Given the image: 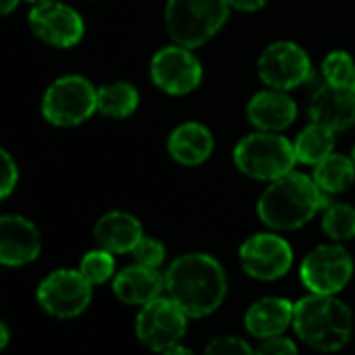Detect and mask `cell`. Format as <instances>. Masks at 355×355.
Wrapping results in <instances>:
<instances>
[{
    "instance_id": "1",
    "label": "cell",
    "mask_w": 355,
    "mask_h": 355,
    "mask_svg": "<svg viewBox=\"0 0 355 355\" xmlns=\"http://www.w3.org/2000/svg\"><path fill=\"white\" fill-rule=\"evenodd\" d=\"M165 293L189 318L211 315L226 299L228 278L224 266L207 253L175 257L165 270Z\"/></svg>"
},
{
    "instance_id": "2",
    "label": "cell",
    "mask_w": 355,
    "mask_h": 355,
    "mask_svg": "<svg viewBox=\"0 0 355 355\" xmlns=\"http://www.w3.org/2000/svg\"><path fill=\"white\" fill-rule=\"evenodd\" d=\"M328 203V195L318 189L313 178L291 171L270 182L257 201V214L272 230H297Z\"/></svg>"
},
{
    "instance_id": "3",
    "label": "cell",
    "mask_w": 355,
    "mask_h": 355,
    "mask_svg": "<svg viewBox=\"0 0 355 355\" xmlns=\"http://www.w3.org/2000/svg\"><path fill=\"white\" fill-rule=\"evenodd\" d=\"M293 328L311 349L332 353L349 343L353 334V311L334 295L311 293L295 301Z\"/></svg>"
},
{
    "instance_id": "4",
    "label": "cell",
    "mask_w": 355,
    "mask_h": 355,
    "mask_svg": "<svg viewBox=\"0 0 355 355\" xmlns=\"http://www.w3.org/2000/svg\"><path fill=\"white\" fill-rule=\"evenodd\" d=\"M228 15V0H167L165 28L175 44L199 49L224 28Z\"/></svg>"
},
{
    "instance_id": "5",
    "label": "cell",
    "mask_w": 355,
    "mask_h": 355,
    "mask_svg": "<svg viewBox=\"0 0 355 355\" xmlns=\"http://www.w3.org/2000/svg\"><path fill=\"white\" fill-rule=\"evenodd\" d=\"M234 163L236 167L261 182H274L278 178L293 171L297 163L295 146L291 140L280 136L278 132H255L245 136L234 146Z\"/></svg>"
},
{
    "instance_id": "6",
    "label": "cell",
    "mask_w": 355,
    "mask_h": 355,
    "mask_svg": "<svg viewBox=\"0 0 355 355\" xmlns=\"http://www.w3.org/2000/svg\"><path fill=\"white\" fill-rule=\"evenodd\" d=\"M94 111H98L96 90L82 76H65L55 80L42 98L44 119L61 128L84 123Z\"/></svg>"
},
{
    "instance_id": "7",
    "label": "cell",
    "mask_w": 355,
    "mask_h": 355,
    "mask_svg": "<svg viewBox=\"0 0 355 355\" xmlns=\"http://www.w3.org/2000/svg\"><path fill=\"white\" fill-rule=\"evenodd\" d=\"M189 315L180 309L173 299L157 297L150 303L142 305L136 315V336L138 340L157 353H163L175 345L187 334Z\"/></svg>"
},
{
    "instance_id": "8",
    "label": "cell",
    "mask_w": 355,
    "mask_h": 355,
    "mask_svg": "<svg viewBox=\"0 0 355 355\" xmlns=\"http://www.w3.org/2000/svg\"><path fill=\"white\" fill-rule=\"evenodd\" d=\"M36 299L53 318H78L92 301V284L82 276L80 270H55L40 282Z\"/></svg>"
},
{
    "instance_id": "9",
    "label": "cell",
    "mask_w": 355,
    "mask_h": 355,
    "mask_svg": "<svg viewBox=\"0 0 355 355\" xmlns=\"http://www.w3.org/2000/svg\"><path fill=\"white\" fill-rule=\"evenodd\" d=\"M299 274L309 293L336 295L353 278V259L340 245H320L305 255Z\"/></svg>"
},
{
    "instance_id": "10",
    "label": "cell",
    "mask_w": 355,
    "mask_h": 355,
    "mask_svg": "<svg viewBox=\"0 0 355 355\" xmlns=\"http://www.w3.org/2000/svg\"><path fill=\"white\" fill-rule=\"evenodd\" d=\"M150 78L159 90L180 96L199 88L203 80V65L193 55V49L173 42L171 46L161 49L153 57Z\"/></svg>"
},
{
    "instance_id": "11",
    "label": "cell",
    "mask_w": 355,
    "mask_h": 355,
    "mask_svg": "<svg viewBox=\"0 0 355 355\" xmlns=\"http://www.w3.org/2000/svg\"><path fill=\"white\" fill-rule=\"evenodd\" d=\"M239 259L247 276L263 282L282 278L293 266V249L286 239L274 232H259L249 236L241 249Z\"/></svg>"
},
{
    "instance_id": "12",
    "label": "cell",
    "mask_w": 355,
    "mask_h": 355,
    "mask_svg": "<svg viewBox=\"0 0 355 355\" xmlns=\"http://www.w3.org/2000/svg\"><path fill=\"white\" fill-rule=\"evenodd\" d=\"M257 73L266 86L288 92L309 80L311 61L299 44L280 40L259 55Z\"/></svg>"
},
{
    "instance_id": "13",
    "label": "cell",
    "mask_w": 355,
    "mask_h": 355,
    "mask_svg": "<svg viewBox=\"0 0 355 355\" xmlns=\"http://www.w3.org/2000/svg\"><path fill=\"white\" fill-rule=\"evenodd\" d=\"M30 28L40 40L59 49L76 46L84 36V21L80 13L55 0L32 9Z\"/></svg>"
},
{
    "instance_id": "14",
    "label": "cell",
    "mask_w": 355,
    "mask_h": 355,
    "mask_svg": "<svg viewBox=\"0 0 355 355\" xmlns=\"http://www.w3.org/2000/svg\"><path fill=\"white\" fill-rule=\"evenodd\" d=\"M42 249L38 228L21 216H0V266L32 263Z\"/></svg>"
},
{
    "instance_id": "15",
    "label": "cell",
    "mask_w": 355,
    "mask_h": 355,
    "mask_svg": "<svg viewBox=\"0 0 355 355\" xmlns=\"http://www.w3.org/2000/svg\"><path fill=\"white\" fill-rule=\"evenodd\" d=\"M309 117L332 132H345L355 125V90L353 86H320L309 101Z\"/></svg>"
},
{
    "instance_id": "16",
    "label": "cell",
    "mask_w": 355,
    "mask_h": 355,
    "mask_svg": "<svg viewBox=\"0 0 355 355\" xmlns=\"http://www.w3.org/2000/svg\"><path fill=\"white\" fill-rule=\"evenodd\" d=\"M249 121L261 132H282L297 119V105L286 90L268 88L257 92L247 105Z\"/></svg>"
},
{
    "instance_id": "17",
    "label": "cell",
    "mask_w": 355,
    "mask_h": 355,
    "mask_svg": "<svg viewBox=\"0 0 355 355\" xmlns=\"http://www.w3.org/2000/svg\"><path fill=\"white\" fill-rule=\"evenodd\" d=\"M165 291V276L157 268H146L140 263L123 268L113 276V293L119 301L128 305H146L161 297Z\"/></svg>"
},
{
    "instance_id": "18",
    "label": "cell",
    "mask_w": 355,
    "mask_h": 355,
    "mask_svg": "<svg viewBox=\"0 0 355 355\" xmlns=\"http://www.w3.org/2000/svg\"><path fill=\"white\" fill-rule=\"evenodd\" d=\"M92 234H94L96 245L101 249L113 253V255L132 253L134 247L144 236L142 224L138 222L136 216H132L128 211H109V214H105L94 224Z\"/></svg>"
},
{
    "instance_id": "19",
    "label": "cell",
    "mask_w": 355,
    "mask_h": 355,
    "mask_svg": "<svg viewBox=\"0 0 355 355\" xmlns=\"http://www.w3.org/2000/svg\"><path fill=\"white\" fill-rule=\"evenodd\" d=\"M295 303L284 297H261L245 313V328L255 338L282 334L293 324Z\"/></svg>"
},
{
    "instance_id": "20",
    "label": "cell",
    "mask_w": 355,
    "mask_h": 355,
    "mask_svg": "<svg viewBox=\"0 0 355 355\" xmlns=\"http://www.w3.org/2000/svg\"><path fill=\"white\" fill-rule=\"evenodd\" d=\"M167 150L180 165H201L214 153V134L197 121L180 123L169 134Z\"/></svg>"
},
{
    "instance_id": "21",
    "label": "cell",
    "mask_w": 355,
    "mask_h": 355,
    "mask_svg": "<svg viewBox=\"0 0 355 355\" xmlns=\"http://www.w3.org/2000/svg\"><path fill=\"white\" fill-rule=\"evenodd\" d=\"M313 182L322 193L338 195L353 187L355 182V163L347 155L330 153L326 159H322L318 165H313Z\"/></svg>"
},
{
    "instance_id": "22",
    "label": "cell",
    "mask_w": 355,
    "mask_h": 355,
    "mask_svg": "<svg viewBox=\"0 0 355 355\" xmlns=\"http://www.w3.org/2000/svg\"><path fill=\"white\" fill-rule=\"evenodd\" d=\"M334 134L336 132L315 121L305 125L293 142L297 161L305 165H318L322 159L334 153Z\"/></svg>"
},
{
    "instance_id": "23",
    "label": "cell",
    "mask_w": 355,
    "mask_h": 355,
    "mask_svg": "<svg viewBox=\"0 0 355 355\" xmlns=\"http://www.w3.org/2000/svg\"><path fill=\"white\" fill-rule=\"evenodd\" d=\"M138 90L128 82L107 84L96 90V107L103 115L113 119L130 117L138 107Z\"/></svg>"
},
{
    "instance_id": "24",
    "label": "cell",
    "mask_w": 355,
    "mask_h": 355,
    "mask_svg": "<svg viewBox=\"0 0 355 355\" xmlns=\"http://www.w3.org/2000/svg\"><path fill=\"white\" fill-rule=\"evenodd\" d=\"M322 230L334 243L355 239V207L347 203H328L322 216Z\"/></svg>"
},
{
    "instance_id": "25",
    "label": "cell",
    "mask_w": 355,
    "mask_h": 355,
    "mask_svg": "<svg viewBox=\"0 0 355 355\" xmlns=\"http://www.w3.org/2000/svg\"><path fill=\"white\" fill-rule=\"evenodd\" d=\"M80 272L82 276L92 284H105L107 280H111L115 276V259H113V253L105 251V249H94V251H88L82 261H80Z\"/></svg>"
},
{
    "instance_id": "26",
    "label": "cell",
    "mask_w": 355,
    "mask_h": 355,
    "mask_svg": "<svg viewBox=\"0 0 355 355\" xmlns=\"http://www.w3.org/2000/svg\"><path fill=\"white\" fill-rule=\"evenodd\" d=\"M322 76L332 86H353L355 61L345 51H332L322 61Z\"/></svg>"
},
{
    "instance_id": "27",
    "label": "cell",
    "mask_w": 355,
    "mask_h": 355,
    "mask_svg": "<svg viewBox=\"0 0 355 355\" xmlns=\"http://www.w3.org/2000/svg\"><path fill=\"white\" fill-rule=\"evenodd\" d=\"M132 257L136 263L146 266V268H161L165 261V247L161 241L153 239V236H142L140 243L134 247Z\"/></svg>"
},
{
    "instance_id": "28",
    "label": "cell",
    "mask_w": 355,
    "mask_h": 355,
    "mask_svg": "<svg viewBox=\"0 0 355 355\" xmlns=\"http://www.w3.org/2000/svg\"><path fill=\"white\" fill-rule=\"evenodd\" d=\"M203 355H255V349L241 336L224 334L209 340Z\"/></svg>"
},
{
    "instance_id": "29",
    "label": "cell",
    "mask_w": 355,
    "mask_h": 355,
    "mask_svg": "<svg viewBox=\"0 0 355 355\" xmlns=\"http://www.w3.org/2000/svg\"><path fill=\"white\" fill-rule=\"evenodd\" d=\"M17 180H19V171L15 159L5 148H0V199H5L13 193Z\"/></svg>"
},
{
    "instance_id": "30",
    "label": "cell",
    "mask_w": 355,
    "mask_h": 355,
    "mask_svg": "<svg viewBox=\"0 0 355 355\" xmlns=\"http://www.w3.org/2000/svg\"><path fill=\"white\" fill-rule=\"evenodd\" d=\"M255 355H299V351L293 338L278 334V336L263 338L261 345L255 349Z\"/></svg>"
},
{
    "instance_id": "31",
    "label": "cell",
    "mask_w": 355,
    "mask_h": 355,
    "mask_svg": "<svg viewBox=\"0 0 355 355\" xmlns=\"http://www.w3.org/2000/svg\"><path fill=\"white\" fill-rule=\"evenodd\" d=\"M268 0H228L230 9H239V11H245V13H251V11H259L261 7H266Z\"/></svg>"
},
{
    "instance_id": "32",
    "label": "cell",
    "mask_w": 355,
    "mask_h": 355,
    "mask_svg": "<svg viewBox=\"0 0 355 355\" xmlns=\"http://www.w3.org/2000/svg\"><path fill=\"white\" fill-rule=\"evenodd\" d=\"M9 340H11V332H9V326L0 320V351L3 349H7V345H9Z\"/></svg>"
},
{
    "instance_id": "33",
    "label": "cell",
    "mask_w": 355,
    "mask_h": 355,
    "mask_svg": "<svg viewBox=\"0 0 355 355\" xmlns=\"http://www.w3.org/2000/svg\"><path fill=\"white\" fill-rule=\"evenodd\" d=\"M19 5V0H0V15H9L11 11H15Z\"/></svg>"
},
{
    "instance_id": "34",
    "label": "cell",
    "mask_w": 355,
    "mask_h": 355,
    "mask_svg": "<svg viewBox=\"0 0 355 355\" xmlns=\"http://www.w3.org/2000/svg\"><path fill=\"white\" fill-rule=\"evenodd\" d=\"M161 355H195V351H191L189 347H182V345H175V347L163 351Z\"/></svg>"
},
{
    "instance_id": "35",
    "label": "cell",
    "mask_w": 355,
    "mask_h": 355,
    "mask_svg": "<svg viewBox=\"0 0 355 355\" xmlns=\"http://www.w3.org/2000/svg\"><path fill=\"white\" fill-rule=\"evenodd\" d=\"M28 3H32L34 7H38V5H46V3H53V0H28Z\"/></svg>"
},
{
    "instance_id": "36",
    "label": "cell",
    "mask_w": 355,
    "mask_h": 355,
    "mask_svg": "<svg viewBox=\"0 0 355 355\" xmlns=\"http://www.w3.org/2000/svg\"><path fill=\"white\" fill-rule=\"evenodd\" d=\"M351 159H353V163H355V146H353V150H351Z\"/></svg>"
},
{
    "instance_id": "37",
    "label": "cell",
    "mask_w": 355,
    "mask_h": 355,
    "mask_svg": "<svg viewBox=\"0 0 355 355\" xmlns=\"http://www.w3.org/2000/svg\"><path fill=\"white\" fill-rule=\"evenodd\" d=\"M353 90H355V78H353Z\"/></svg>"
}]
</instances>
